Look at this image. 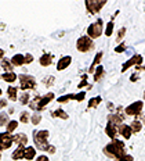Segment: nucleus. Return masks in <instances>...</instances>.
Returning a JSON list of instances; mask_svg holds the SVG:
<instances>
[{"label":"nucleus","instance_id":"1","mask_svg":"<svg viewBox=\"0 0 145 161\" xmlns=\"http://www.w3.org/2000/svg\"><path fill=\"white\" fill-rule=\"evenodd\" d=\"M49 136H50V132L47 129L35 130V132H33V142H35V145L38 149L43 150V152H47L50 154H54L55 153V147L49 145V142H47Z\"/></svg>","mask_w":145,"mask_h":161},{"label":"nucleus","instance_id":"2","mask_svg":"<svg viewBox=\"0 0 145 161\" xmlns=\"http://www.w3.org/2000/svg\"><path fill=\"white\" fill-rule=\"evenodd\" d=\"M104 154H105L106 157H109V158H115V160L123 157L124 154H126L124 142L123 140H119V139L112 140V142L108 143V145L104 147Z\"/></svg>","mask_w":145,"mask_h":161},{"label":"nucleus","instance_id":"3","mask_svg":"<svg viewBox=\"0 0 145 161\" xmlns=\"http://www.w3.org/2000/svg\"><path fill=\"white\" fill-rule=\"evenodd\" d=\"M54 93H46L44 96H36L35 99L33 100H31V102H29V107H31V110H35L36 113L38 111H42L43 108H44V107L49 104L50 102H51V100H54Z\"/></svg>","mask_w":145,"mask_h":161},{"label":"nucleus","instance_id":"4","mask_svg":"<svg viewBox=\"0 0 145 161\" xmlns=\"http://www.w3.org/2000/svg\"><path fill=\"white\" fill-rule=\"evenodd\" d=\"M102 28H104V22L101 18H98L96 22L89 25V28H87V36H89L90 39L100 38V36L102 35Z\"/></svg>","mask_w":145,"mask_h":161},{"label":"nucleus","instance_id":"5","mask_svg":"<svg viewBox=\"0 0 145 161\" xmlns=\"http://www.w3.org/2000/svg\"><path fill=\"white\" fill-rule=\"evenodd\" d=\"M76 49L79 50V52H82V53H89V52H91V50L94 49V42H93V39H90L87 35L80 36V38L77 39V42H76Z\"/></svg>","mask_w":145,"mask_h":161},{"label":"nucleus","instance_id":"6","mask_svg":"<svg viewBox=\"0 0 145 161\" xmlns=\"http://www.w3.org/2000/svg\"><path fill=\"white\" fill-rule=\"evenodd\" d=\"M19 78V86L22 90H33L36 88V79L32 75H26V74H21Z\"/></svg>","mask_w":145,"mask_h":161},{"label":"nucleus","instance_id":"7","mask_svg":"<svg viewBox=\"0 0 145 161\" xmlns=\"http://www.w3.org/2000/svg\"><path fill=\"white\" fill-rule=\"evenodd\" d=\"M86 8L90 14H97L106 4V0H86Z\"/></svg>","mask_w":145,"mask_h":161},{"label":"nucleus","instance_id":"8","mask_svg":"<svg viewBox=\"0 0 145 161\" xmlns=\"http://www.w3.org/2000/svg\"><path fill=\"white\" fill-rule=\"evenodd\" d=\"M142 107H144V102L141 100H137V102L131 103L130 106H127L124 108V114L126 115H130V117H138L142 111Z\"/></svg>","mask_w":145,"mask_h":161},{"label":"nucleus","instance_id":"9","mask_svg":"<svg viewBox=\"0 0 145 161\" xmlns=\"http://www.w3.org/2000/svg\"><path fill=\"white\" fill-rule=\"evenodd\" d=\"M13 142H14V136L8 132L0 133V150H7L11 147Z\"/></svg>","mask_w":145,"mask_h":161},{"label":"nucleus","instance_id":"10","mask_svg":"<svg viewBox=\"0 0 145 161\" xmlns=\"http://www.w3.org/2000/svg\"><path fill=\"white\" fill-rule=\"evenodd\" d=\"M142 61H144V58H142V56H140V54H134L133 57H131L130 60H127L126 63L123 64L122 67V72H126L127 69L130 68V67H134V65H141L142 64Z\"/></svg>","mask_w":145,"mask_h":161},{"label":"nucleus","instance_id":"11","mask_svg":"<svg viewBox=\"0 0 145 161\" xmlns=\"http://www.w3.org/2000/svg\"><path fill=\"white\" fill-rule=\"evenodd\" d=\"M105 133H106V135L109 136L112 140H115V139H116V135L119 133V126H116V125H115V124H112V122H108L106 126H105Z\"/></svg>","mask_w":145,"mask_h":161},{"label":"nucleus","instance_id":"12","mask_svg":"<svg viewBox=\"0 0 145 161\" xmlns=\"http://www.w3.org/2000/svg\"><path fill=\"white\" fill-rule=\"evenodd\" d=\"M108 122H112L116 126H120L122 125V122H123V115L119 111L113 113V114H109V115H108Z\"/></svg>","mask_w":145,"mask_h":161},{"label":"nucleus","instance_id":"13","mask_svg":"<svg viewBox=\"0 0 145 161\" xmlns=\"http://www.w3.org/2000/svg\"><path fill=\"white\" fill-rule=\"evenodd\" d=\"M70 63H72V57L70 56H64L62 58H60L58 64H57V69H58V71H62V69L68 68V67L70 65Z\"/></svg>","mask_w":145,"mask_h":161},{"label":"nucleus","instance_id":"14","mask_svg":"<svg viewBox=\"0 0 145 161\" xmlns=\"http://www.w3.org/2000/svg\"><path fill=\"white\" fill-rule=\"evenodd\" d=\"M119 133L122 135L124 139H130L131 135H133V130H131L130 125H126V124H122L119 126Z\"/></svg>","mask_w":145,"mask_h":161},{"label":"nucleus","instance_id":"15","mask_svg":"<svg viewBox=\"0 0 145 161\" xmlns=\"http://www.w3.org/2000/svg\"><path fill=\"white\" fill-rule=\"evenodd\" d=\"M53 60H54V56L50 54V53H46V54H43L42 57H40L39 63H40L42 67H49V65H51Z\"/></svg>","mask_w":145,"mask_h":161},{"label":"nucleus","instance_id":"16","mask_svg":"<svg viewBox=\"0 0 145 161\" xmlns=\"http://www.w3.org/2000/svg\"><path fill=\"white\" fill-rule=\"evenodd\" d=\"M11 61V64L14 65V67H21L25 64V56L23 54H15V56H13V58L10 60Z\"/></svg>","mask_w":145,"mask_h":161},{"label":"nucleus","instance_id":"17","mask_svg":"<svg viewBox=\"0 0 145 161\" xmlns=\"http://www.w3.org/2000/svg\"><path fill=\"white\" fill-rule=\"evenodd\" d=\"M101 58H102V52H98V53H97V56L94 57V60H93V63H91V67L89 68V72L90 74H93L94 71H96V68L100 65V63H101Z\"/></svg>","mask_w":145,"mask_h":161},{"label":"nucleus","instance_id":"18","mask_svg":"<svg viewBox=\"0 0 145 161\" xmlns=\"http://www.w3.org/2000/svg\"><path fill=\"white\" fill-rule=\"evenodd\" d=\"M14 142L18 146H23V147H25V145L28 143V136H26L25 133H18V135L14 136Z\"/></svg>","mask_w":145,"mask_h":161},{"label":"nucleus","instance_id":"19","mask_svg":"<svg viewBox=\"0 0 145 161\" xmlns=\"http://www.w3.org/2000/svg\"><path fill=\"white\" fill-rule=\"evenodd\" d=\"M36 156V149L32 146L25 147V153H23V158L25 160H33Z\"/></svg>","mask_w":145,"mask_h":161},{"label":"nucleus","instance_id":"20","mask_svg":"<svg viewBox=\"0 0 145 161\" xmlns=\"http://www.w3.org/2000/svg\"><path fill=\"white\" fill-rule=\"evenodd\" d=\"M104 76H105V69H104L102 65H98L96 68V71H94V80H96V82H100Z\"/></svg>","mask_w":145,"mask_h":161},{"label":"nucleus","instance_id":"21","mask_svg":"<svg viewBox=\"0 0 145 161\" xmlns=\"http://www.w3.org/2000/svg\"><path fill=\"white\" fill-rule=\"evenodd\" d=\"M23 153H25V147H23V146H18L14 152H13V154H11L13 160H21V158H23Z\"/></svg>","mask_w":145,"mask_h":161},{"label":"nucleus","instance_id":"22","mask_svg":"<svg viewBox=\"0 0 145 161\" xmlns=\"http://www.w3.org/2000/svg\"><path fill=\"white\" fill-rule=\"evenodd\" d=\"M51 117L53 118H61V119H68L69 118V115L64 111L62 108H58V110H55L54 113H51Z\"/></svg>","mask_w":145,"mask_h":161},{"label":"nucleus","instance_id":"23","mask_svg":"<svg viewBox=\"0 0 145 161\" xmlns=\"http://www.w3.org/2000/svg\"><path fill=\"white\" fill-rule=\"evenodd\" d=\"M130 128H131V130H133V133L141 132V129H142V122L138 121V119H134L133 122L130 124Z\"/></svg>","mask_w":145,"mask_h":161},{"label":"nucleus","instance_id":"24","mask_svg":"<svg viewBox=\"0 0 145 161\" xmlns=\"http://www.w3.org/2000/svg\"><path fill=\"white\" fill-rule=\"evenodd\" d=\"M101 102H102V99H101V96H96V97H91V99L89 100V108H97Z\"/></svg>","mask_w":145,"mask_h":161},{"label":"nucleus","instance_id":"25","mask_svg":"<svg viewBox=\"0 0 145 161\" xmlns=\"http://www.w3.org/2000/svg\"><path fill=\"white\" fill-rule=\"evenodd\" d=\"M17 78H18V76H17L14 72H4V74L2 75V79H3V80H6V82H10V83L14 82Z\"/></svg>","mask_w":145,"mask_h":161},{"label":"nucleus","instance_id":"26","mask_svg":"<svg viewBox=\"0 0 145 161\" xmlns=\"http://www.w3.org/2000/svg\"><path fill=\"white\" fill-rule=\"evenodd\" d=\"M2 67L3 69H6V72H13V68H14V67H13V64H11V61H10V60H7V58H3L2 60Z\"/></svg>","mask_w":145,"mask_h":161},{"label":"nucleus","instance_id":"27","mask_svg":"<svg viewBox=\"0 0 145 161\" xmlns=\"http://www.w3.org/2000/svg\"><path fill=\"white\" fill-rule=\"evenodd\" d=\"M17 93H18V89L14 88V86H10V88L7 89V96H8V99L10 100H17Z\"/></svg>","mask_w":145,"mask_h":161},{"label":"nucleus","instance_id":"28","mask_svg":"<svg viewBox=\"0 0 145 161\" xmlns=\"http://www.w3.org/2000/svg\"><path fill=\"white\" fill-rule=\"evenodd\" d=\"M69 100H75V95H65V96H60L58 99H57V102L58 103H68Z\"/></svg>","mask_w":145,"mask_h":161},{"label":"nucleus","instance_id":"29","mask_svg":"<svg viewBox=\"0 0 145 161\" xmlns=\"http://www.w3.org/2000/svg\"><path fill=\"white\" fill-rule=\"evenodd\" d=\"M8 122H10V121H8V114L4 113V111H2V113H0V126L7 125Z\"/></svg>","mask_w":145,"mask_h":161},{"label":"nucleus","instance_id":"30","mask_svg":"<svg viewBox=\"0 0 145 161\" xmlns=\"http://www.w3.org/2000/svg\"><path fill=\"white\" fill-rule=\"evenodd\" d=\"M31 122L35 124V125H38L39 122H42V114L40 113H35L31 115Z\"/></svg>","mask_w":145,"mask_h":161},{"label":"nucleus","instance_id":"31","mask_svg":"<svg viewBox=\"0 0 145 161\" xmlns=\"http://www.w3.org/2000/svg\"><path fill=\"white\" fill-rule=\"evenodd\" d=\"M17 126H18V122H17V121H10V122L7 124V132L13 133L17 129Z\"/></svg>","mask_w":145,"mask_h":161},{"label":"nucleus","instance_id":"32","mask_svg":"<svg viewBox=\"0 0 145 161\" xmlns=\"http://www.w3.org/2000/svg\"><path fill=\"white\" fill-rule=\"evenodd\" d=\"M19 121L23 124H26V122H29L31 121V114H29L28 111H23L21 115H19Z\"/></svg>","mask_w":145,"mask_h":161},{"label":"nucleus","instance_id":"33","mask_svg":"<svg viewBox=\"0 0 145 161\" xmlns=\"http://www.w3.org/2000/svg\"><path fill=\"white\" fill-rule=\"evenodd\" d=\"M112 33H113V21H109L108 25H106V28H105V35L111 36Z\"/></svg>","mask_w":145,"mask_h":161},{"label":"nucleus","instance_id":"34","mask_svg":"<svg viewBox=\"0 0 145 161\" xmlns=\"http://www.w3.org/2000/svg\"><path fill=\"white\" fill-rule=\"evenodd\" d=\"M19 102H21V104H29V95H28V92H25V93H22V96L19 97Z\"/></svg>","mask_w":145,"mask_h":161},{"label":"nucleus","instance_id":"35","mask_svg":"<svg viewBox=\"0 0 145 161\" xmlns=\"http://www.w3.org/2000/svg\"><path fill=\"white\" fill-rule=\"evenodd\" d=\"M124 35H126V28H120L119 32H117V36H116V42H122V39L124 38Z\"/></svg>","mask_w":145,"mask_h":161},{"label":"nucleus","instance_id":"36","mask_svg":"<svg viewBox=\"0 0 145 161\" xmlns=\"http://www.w3.org/2000/svg\"><path fill=\"white\" fill-rule=\"evenodd\" d=\"M84 97H86V92L82 90V92H79V93H76V95H75V100H76V102H83Z\"/></svg>","mask_w":145,"mask_h":161},{"label":"nucleus","instance_id":"37","mask_svg":"<svg viewBox=\"0 0 145 161\" xmlns=\"http://www.w3.org/2000/svg\"><path fill=\"white\" fill-rule=\"evenodd\" d=\"M115 161H134V157L130 156V154H124L123 157H120V158H117Z\"/></svg>","mask_w":145,"mask_h":161},{"label":"nucleus","instance_id":"38","mask_svg":"<svg viewBox=\"0 0 145 161\" xmlns=\"http://www.w3.org/2000/svg\"><path fill=\"white\" fill-rule=\"evenodd\" d=\"M84 86H89V85H87V75H83L82 76V82L77 85V88L82 89V88H84ZM89 88H90V86H89Z\"/></svg>","mask_w":145,"mask_h":161},{"label":"nucleus","instance_id":"39","mask_svg":"<svg viewBox=\"0 0 145 161\" xmlns=\"http://www.w3.org/2000/svg\"><path fill=\"white\" fill-rule=\"evenodd\" d=\"M115 52H116V53H123V52H126V45H124V43H122V45L116 46V47H115Z\"/></svg>","mask_w":145,"mask_h":161},{"label":"nucleus","instance_id":"40","mask_svg":"<svg viewBox=\"0 0 145 161\" xmlns=\"http://www.w3.org/2000/svg\"><path fill=\"white\" fill-rule=\"evenodd\" d=\"M32 61H33L32 54H25V64H31Z\"/></svg>","mask_w":145,"mask_h":161},{"label":"nucleus","instance_id":"41","mask_svg":"<svg viewBox=\"0 0 145 161\" xmlns=\"http://www.w3.org/2000/svg\"><path fill=\"white\" fill-rule=\"evenodd\" d=\"M36 161H50V160L47 156H39L38 158H36Z\"/></svg>","mask_w":145,"mask_h":161},{"label":"nucleus","instance_id":"42","mask_svg":"<svg viewBox=\"0 0 145 161\" xmlns=\"http://www.w3.org/2000/svg\"><path fill=\"white\" fill-rule=\"evenodd\" d=\"M137 79H138V74H133V75H131V78H130L131 82H136Z\"/></svg>","mask_w":145,"mask_h":161},{"label":"nucleus","instance_id":"43","mask_svg":"<svg viewBox=\"0 0 145 161\" xmlns=\"http://www.w3.org/2000/svg\"><path fill=\"white\" fill-rule=\"evenodd\" d=\"M136 69L137 71H145V65H137Z\"/></svg>","mask_w":145,"mask_h":161},{"label":"nucleus","instance_id":"44","mask_svg":"<svg viewBox=\"0 0 145 161\" xmlns=\"http://www.w3.org/2000/svg\"><path fill=\"white\" fill-rule=\"evenodd\" d=\"M3 56H4V50H3V49H0V58H4V57H3Z\"/></svg>","mask_w":145,"mask_h":161},{"label":"nucleus","instance_id":"45","mask_svg":"<svg viewBox=\"0 0 145 161\" xmlns=\"http://www.w3.org/2000/svg\"><path fill=\"white\" fill-rule=\"evenodd\" d=\"M6 104H7V103H6L4 100H0V107H4Z\"/></svg>","mask_w":145,"mask_h":161},{"label":"nucleus","instance_id":"46","mask_svg":"<svg viewBox=\"0 0 145 161\" xmlns=\"http://www.w3.org/2000/svg\"><path fill=\"white\" fill-rule=\"evenodd\" d=\"M142 122H144V125H145V117H144V119H142Z\"/></svg>","mask_w":145,"mask_h":161},{"label":"nucleus","instance_id":"47","mask_svg":"<svg viewBox=\"0 0 145 161\" xmlns=\"http://www.w3.org/2000/svg\"><path fill=\"white\" fill-rule=\"evenodd\" d=\"M144 100H145V92H144Z\"/></svg>","mask_w":145,"mask_h":161},{"label":"nucleus","instance_id":"48","mask_svg":"<svg viewBox=\"0 0 145 161\" xmlns=\"http://www.w3.org/2000/svg\"><path fill=\"white\" fill-rule=\"evenodd\" d=\"M0 95H2V89H0Z\"/></svg>","mask_w":145,"mask_h":161},{"label":"nucleus","instance_id":"49","mask_svg":"<svg viewBox=\"0 0 145 161\" xmlns=\"http://www.w3.org/2000/svg\"><path fill=\"white\" fill-rule=\"evenodd\" d=\"M0 160H2V154H0Z\"/></svg>","mask_w":145,"mask_h":161}]
</instances>
